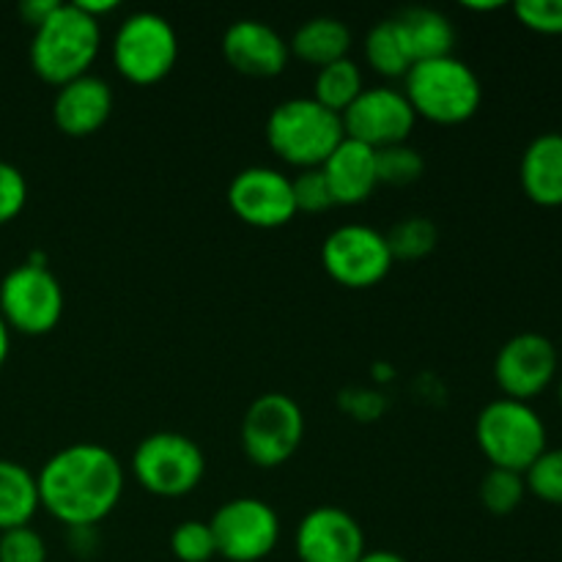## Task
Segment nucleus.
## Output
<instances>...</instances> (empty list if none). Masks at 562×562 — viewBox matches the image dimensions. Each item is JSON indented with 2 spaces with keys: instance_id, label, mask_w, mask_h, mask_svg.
<instances>
[{
  "instance_id": "72a5a7b5",
  "label": "nucleus",
  "mask_w": 562,
  "mask_h": 562,
  "mask_svg": "<svg viewBox=\"0 0 562 562\" xmlns=\"http://www.w3.org/2000/svg\"><path fill=\"white\" fill-rule=\"evenodd\" d=\"M55 5H58V0H25V3H20V14L27 25L36 27L53 14Z\"/></svg>"
},
{
  "instance_id": "4c0bfd02",
  "label": "nucleus",
  "mask_w": 562,
  "mask_h": 562,
  "mask_svg": "<svg viewBox=\"0 0 562 562\" xmlns=\"http://www.w3.org/2000/svg\"><path fill=\"white\" fill-rule=\"evenodd\" d=\"M9 349H11V329L9 324H5V318L0 316V368H3L5 357H9Z\"/></svg>"
},
{
  "instance_id": "2f4dec72",
  "label": "nucleus",
  "mask_w": 562,
  "mask_h": 562,
  "mask_svg": "<svg viewBox=\"0 0 562 562\" xmlns=\"http://www.w3.org/2000/svg\"><path fill=\"white\" fill-rule=\"evenodd\" d=\"M514 14L525 27L536 33L560 36L562 33V0H519L514 3Z\"/></svg>"
},
{
  "instance_id": "4468645a",
  "label": "nucleus",
  "mask_w": 562,
  "mask_h": 562,
  "mask_svg": "<svg viewBox=\"0 0 562 562\" xmlns=\"http://www.w3.org/2000/svg\"><path fill=\"white\" fill-rule=\"evenodd\" d=\"M558 373V349L541 333H519L499 346L494 379L505 398L527 401L541 395Z\"/></svg>"
},
{
  "instance_id": "412c9836",
  "label": "nucleus",
  "mask_w": 562,
  "mask_h": 562,
  "mask_svg": "<svg viewBox=\"0 0 562 562\" xmlns=\"http://www.w3.org/2000/svg\"><path fill=\"white\" fill-rule=\"evenodd\" d=\"M349 25L344 20H338V16L327 14L311 16L307 22H302L289 42L291 55H296L305 64L318 66V69L327 64H335L340 58H349Z\"/></svg>"
},
{
  "instance_id": "9b49d317",
  "label": "nucleus",
  "mask_w": 562,
  "mask_h": 562,
  "mask_svg": "<svg viewBox=\"0 0 562 562\" xmlns=\"http://www.w3.org/2000/svg\"><path fill=\"white\" fill-rule=\"evenodd\" d=\"M324 272L346 289H371L393 269L387 239L371 225L349 223L335 228L322 245Z\"/></svg>"
},
{
  "instance_id": "b1692460",
  "label": "nucleus",
  "mask_w": 562,
  "mask_h": 562,
  "mask_svg": "<svg viewBox=\"0 0 562 562\" xmlns=\"http://www.w3.org/2000/svg\"><path fill=\"white\" fill-rule=\"evenodd\" d=\"M362 91H366L362 71L351 58H340L335 64L322 66L316 71V80H313V99L338 115H344Z\"/></svg>"
},
{
  "instance_id": "c756f323",
  "label": "nucleus",
  "mask_w": 562,
  "mask_h": 562,
  "mask_svg": "<svg viewBox=\"0 0 562 562\" xmlns=\"http://www.w3.org/2000/svg\"><path fill=\"white\" fill-rule=\"evenodd\" d=\"M291 190H294L296 212L318 214V212H329V209L335 206L333 190H329L322 168L300 170V176L291 179Z\"/></svg>"
},
{
  "instance_id": "cd10ccee",
  "label": "nucleus",
  "mask_w": 562,
  "mask_h": 562,
  "mask_svg": "<svg viewBox=\"0 0 562 562\" xmlns=\"http://www.w3.org/2000/svg\"><path fill=\"white\" fill-rule=\"evenodd\" d=\"M170 552L179 562H209L217 558L209 521L187 519L170 532Z\"/></svg>"
},
{
  "instance_id": "1a4fd4ad",
  "label": "nucleus",
  "mask_w": 562,
  "mask_h": 562,
  "mask_svg": "<svg viewBox=\"0 0 562 562\" xmlns=\"http://www.w3.org/2000/svg\"><path fill=\"white\" fill-rule=\"evenodd\" d=\"M64 285L47 263L25 261L0 280V316L22 335H47L64 318Z\"/></svg>"
},
{
  "instance_id": "58836bf2",
  "label": "nucleus",
  "mask_w": 562,
  "mask_h": 562,
  "mask_svg": "<svg viewBox=\"0 0 562 562\" xmlns=\"http://www.w3.org/2000/svg\"><path fill=\"white\" fill-rule=\"evenodd\" d=\"M467 9H472V11H492V9H499V0H494V3H464Z\"/></svg>"
},
{
  "instance_id": "bb28decb",
  "label": "nucleus",
  "mask_w": 562,
  "mask_h": 562,
  "mask_svg": "<svg viewBox=\"0 0 562 562\" xmlns=\"http://www.w3.org/2000/svg\"><path fill=\"white\" fill-rule=\"evenodd\" d=\"M426 173V159L417 148L406 146H390L379 148L376 151V176L379 184L390 187H409L415 181H420V176Z\"/></svg>"
},
{
  "instance_id": "20e7f679",
  "label": "nucleus",
  "mask_w": 562,
  "mask_h": 562,
  "mask_svg": "<svg viewBox=\"0 0 562 562\" xmlns=\"http://www.w3.org/2000/svg\"><path fill=\"white\" fill-rule=\"evenodd\" d=\"M344 137V119L313 97L285 99L267 119L269 148L300 170L322 168Z\"/></svg>"
},
{
  "instance_id": "f8f14e48",
  "label": "nucleus",
  "mask_w": 562,
  "mask_h": 562,
  "mask_svg": "<svg viewBox=\"0 0 562 562\" xmlns=\"http://www.w3.org/2000/svg\"><path fill=\"white\" fill-rule=\"evenodd\" d=\"M340 119L346 137L366 143L373 151L406 143L417 124L406 93L390 86L366 88Z\"/></svg>"
},
{
  "instance_id": "aec40b11",
  "label": "nucleus",
  "mask_w": 562,
  "mask_h": 562,
  "mask_svg": "<svg viewBox=\"0 0 562 562\" xmlns=\"http://www.w3.org/2000/svg\"><path fill=\"white\" fill-rule=\"evenodd\" d=\"M393 20L398 22L401 33H404L406 38V47H409L412 60H415V64L453 55L456 27L439 9H428V5H409V9L398 11Z\"/></svg>"
},
{
  "instance_id": "423d86ee",
  "label": "nucleus",
  "mask_w": 562,
  "mask_h": 562,
  "mask_svg": "<svg viewBox=\"0 0 562 562\" xmlns=\"http://www.w3.org/2000/svg\"><path fill=\"white\" fill-rule=\"evenodd\" d=\"M206 475V456L195 439L179 431H154L132 453V477L154 497H184Z\"/></svg>"
},
{
  "instance_id": "dca6fc26",
  "label": "nucleus",
  "mask_w": 562,
  "mask_h": 562,
  "mask_svg": "<svg viewBox=\"0 0 562 562\" xmlns=\"http://www.w3.org/2000/svg\"><path fill=\"white\" fill-rule=\"evenodd\" d=\"M223 55L231 69L247 77H278L289 66L291 49L283 33L263 20H236L223 33Z\"/></svg>"
},
{
  "instance_id": "9d476101",
  "label": "nucleus",
  "mask_w": 562,
  "mask_h": 562,
  "mask_svg": "<svg viewBox=\"0 0 562 562\" xmlns=\"http://www.w3.org/2000/svg\"><path fill=\"white\" fill-rule=\"evenodd\" d=\"M217 554L228 562H261L280 541V516L258 497H236L209 519Z\"/></svg>"
},
{
  "instance_id": "f704fd0d",
  "label": "nucleus",
  "mask_w": 562,
  "mask_h": 562,
  "mask_svg": "<svg viewBox=\"0 0 562 562\" xmlns=\"http://www.w3.org/2000/svg\"><path fill=\"white\" fill-rule=\"evenodd\" d=\"M69 547L75 549V554H91V549L97 547V527H71Z\"/></svg>"
},
{
  "instance_id": "c9c22d12",
  "label": "nucleus",
  "mask_w": 562,
  "mask_h": 562,
  "mask_svg": "<svg viewBox=\"0 0 562 562\" xmlns=\"http://www.w3.org/2000/svg\"><path fill=\"white\" fill-rule=\"evenodd\" d=\"M75 3L80 5L88 16H93V20H99L102 14H110V11L119 9V0H75Z\"/></svg>"
},
{
  "instance_id": "6ab92c4d",
  "label": "nucleus",
  "mask_w": 562,
  "mask_h": 562,
  "mask_svg": "<svg viewBox=\"0 0 562 562\" xmlns=\"http://www.w3.org/2000/svg\"><path fill=\"white\" fill-rule=\"evenodd\" d=\"M521 190L538 206H562V132H543L521 154Z\"/></svg>"
},
{
  "instance_id": "f257e3e1",
  "label": "nucleus",
  "mask_w": 562,
  "mask_h": 562,
  "mask_svg": "<svg viewBox=\"0 0 562 562\" xmlns=\"http://www.w3.org/2000/svg\"><path fill=\"white\" fill-rule=\"evenodd\" d=\"M38 503L53 519L71 527H97L124 494V464L99 442H75L49 456L36 475Z\"/></svg>"
},
{
  "instance_id": "4be33fe9",
  "label": "nucleus",
  "mask_w": 562,
  "mask_h": 562,
  "mask_svg": "<svg viewBox=\"0 0 562 562\" xmlns=\"http://www.w3.org/2000/svg\"><path fill=\"white\" fill-rule=\"evenodd\" d=\"M38 508L36 475L20 461L0 459V532L31 525Z\"/></svg>"
},
{
  "instance_id": "c85d7f7f",
  "label": "nucleus",
  "mask_w": 562,
  "mask_h": 562,
  "mask_svg": "<svg viewBox=\"0 0 562 562\" xmlns=\"http://www.w3.org/2000/svg\"><path fill=\"white\" fill-rule=\"evenodd\" d=\"M525 483L543 503L562 505V448L543 450L525 472Z\"/></svg>"
},
{
  "instance_id": "7c9ffc66",
  "label": "nucleus",
  "mask_w": 562,
  "mask_h": 562,
  "mask_svg": "<svg viewBox=\"0 0 562 562\" xmlns=\"http://www.w3.org/2000/svg\"><path fill=\"white\" fill-rule=\"evenodd\" d=\"M0 562H47V543L31 525L0 532Z\"/></svg>"
},
{
  "instance_id": "f3484780",
  "label": "nucleus",
  "mask_w": 562,
  "mask_h": 562,
  "mask_svg": "<svg viewBox=\"0 0 562 562\" xmlns=\"http://www.w3.org/2000/svg\"><path fill=\"white\" fill-rule=\"evenodd\" d=\"M113 108L115 97L110 82L88 71L55 91L53 121L64 135L88 137L108 124Z\"/></svg>"
},
{
  "instance_id": "0eeeda50",
  "label": "nucleus",
  "mask_w": 562,
  "mask_h": 562,
  "mask_svg": "<svg viewBox=\"0 0 562 562\" xmlns=\"http://www.w3.org/2000/svg\"><path fill=\"white\" fill-rule=\"evenodd\" d=\"M179 60V36L168 16L135 11L113 36V66L135 86H154L173 71Z\"/></svg>"
},
{
  "instance_id": "5701e85b",
  "label": "nucleus",
  "mask_w": 562,
  "mask_h": 562,
  "mask_svg": "<svg viewBox=\"0 0 562 562\" xmlns=\"http://www.w3.org/2000/svg\"><path fill=\"white\" fill-rule=\"evenodd\" d=\"M362 53H366L368 66H371L373 71H379L382 77H406V71L415 66L409 47H406L404 33H401L398 22H395L393 16L376 22V25L368 31Z\"/></svg>"
},
{
  "instance_id": "2eb2a0df",
  "label": "nucleus",
  "mask_w": 562,
  "mask_h": 562,
  "mask_svg": "<svg viewBox=\"0 0 562 562\" xmlns=\"http://www.w3.org/2000/svg\"><path fill=\"white\" fill-rule=\"evenodd\" d=\"M294 552L300 562H357L366 552V536L349 510L318 505L296 525Z\"/></svg>"
},
{
  "instance_id": "e433bc0d",
  "label": "nucleus",
  "mask_w": 562,
  "mask_h": 562,
  "mask_svg": "<svg viewBox=\"0 0 562 562\" xmlns=\"http://www.w3.org/2000/svg\"><path fill=\"white\" fill-rule=\"evenodd\" d=\"M357 562H406L398 552H390V549H366L362 558Z\"/></svg>"
},
{
  "instance_id": "f03ea898",
  "label": "nucleus",
  "mask_w": 562,
  "mask_h": 562,
  "mask_svg": "<svg viewBox=\"0 0 562 562\" xmlns=\"http://www.w3.org/2000/svg\"><path fill=\"white\" fill-rule=\"evenodd\" d=\"M102 49V22L77 3H58L53 14L33 27L31 69L49 86H64L88 75Z\"/></svg>"
},
{
  "instance_id": "a211bd4d",
  "label": "nucleus",
  "mask_w": 562,
  "mask_h": 562,
  "mask_svg": "<svg viewBox=\"0 0 562 562\" xmlns=\"http://www.w3.org/2000/svg\"><path fill=\"white\" fill-rule=\"evenodd\" d=\"M322 173L333 190L335 206H360L379 187L376 151L366 143L344 137L322 165Z\"/></svg>"
},
{
  "instance_id": "6e6552de",
  "label": "nucleus",
  "mask_w": 562,
  "mask_h": 562,
  "mask_svg": "<svg viewBox=\"0 0 562 562\" xmlns=\"http://www.w3.org/2000/svg\"><path fill=\"white\" fill-rule=\"evenodd\" d=\"M302 439L305 412L285 393L258 395L241 417V450L261 470H274L294 459Z\"/></svg>"
},
{
  "instance_id": "7ed1b4c3",
  "label": "nucleus",
  "mask_w": 562,
  "mask_h": 562,
  "mask_svg": "<svg viewBox=\"0 0 562 562\" xmlns=\"http://www.w3.org/2000/svg\"><path fill=\"white\" fill-rule=\"evenodd\" d=\"M404 93L417 119L434 124H464L483 102L481 77L456 55L420 60L404 77Z\"/></svg>"
},
{
  "instance_id": "ddd939ff",
  "label": "nucleus",
  "mask_w": 562,
  "mask_h": 562,
  "mask_svg": "<svg viewBox=\"0 0 562 562\" xmlns=\"http://www.w3.org/2000/svg\"><path fill=\"white\" fill-rule=\"evenodd\" d=\"M225 198H228L231 212L252 228H283L296 217L291 179L267 165H250V168L239 170L231 179Z\"/></svg>"
},
{
  "instance_id": "393cba45",
  "label": "nucleus",
  "mask_w": 562,
  "mask_h": 562,
  "mask_svg": "<svg viewBox=\"0 0 562 562\" xmlns=\"http://www.w3.org/2000/svg\"><path fill=\"white\" fill-rule=\"evenodd\" d=\"M393 261H420L437 250L439 231L428 217H404L384 234Z\"/></svg>"
},
{
  "instance_id": "ea45409f",
  "label": "nucleus",
  "mask_w": 562,
  "mask_h": 562,
  "mask_svg": "<svg viewBox=\"0 0 562 562\" xmlns=\"http://www.w3.org/2000/svg\"><path fill=\"white\" fill-rule=\"evenodd\" d=\"M558 395H560V404H562V382H560V390H558Z\"/></svg>"
},
{
  "instance_id": "473e14b6",
  "label": "nucleus",
  "mask_w": 562,
  "mask_h": 562,
  "mask_svg": "<svg viewBox=\"0 0 562 562\" xmlns=\"http://www.w3.org/2000/svg\"><path fill=\"white\" fill-rule=\"evenodd\" d=\"M27 203V181L16 165L0 159V225L11 223Z\"/></svg>"
},
{
  "instance_id": "a878e982",
  "label": "nucleus",
  "mask_w": 562,
  "mask_h": 562,
  "mask_svg": "<svg viewBox=\"0 0 562 562\" xmlns=\"http://www.w3.org/2000/svg\"><path fill=\"white\" fill-rule=\"evenodd\" d=\"M525 494L527 483L521 472L492 467L481 481V503L494 516L514 514L521 505V499H525Z\"/></svg>"
},
{
  "instance_id": "39448f33",
  "label": "nucleus",
  "mask_w": 562,
  "mask_h": 562,
  "mask_svg": "<svg viewBox=\"0 0 562 562\" xmlns=\"http://www.w3.org/2000/svg\"><path fill=\"white\" fill-rule=\"evenodd\" d=\"M475 439L488 464L525 475L532 461L547 450V426L527 401L497 398L481 409Z\"/></svg>"
}]
</instances>
